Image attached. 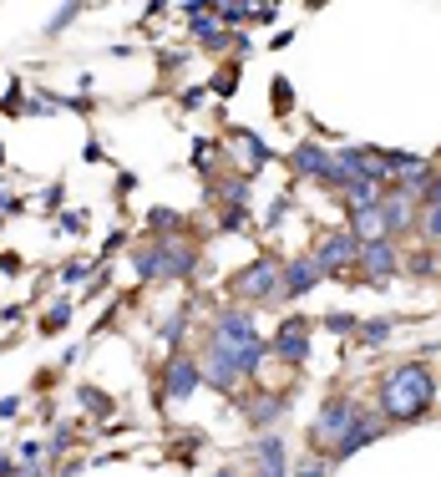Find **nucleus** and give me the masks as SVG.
<instances>
[{
    "instance_id": "obj_1",
    "label": "nucleus",
    "mask_w": 441,
    "mask_h": 477,
    "mask_svg": "<svg viewBox=\"0 0 441 477\" xmlns=\"http://www.w3.org/2000/svg\"><path fill=\"white\" fill-rule=\"evenodd\" d=\"M431 406H437V376H431V366H426L421 356H416V361H401V366H391L380 376L376 412L386 416V422H421Z\"/></svg>"
},
{
    "instance_id": "obj_2",
    "label": "nucleus",
    "mask_w": 441,
    "mask_h": 477,
    "mask_svg": "<svg viewBox=\"0 0 441 477\" xmlns=\"http://www.w3.org/2000/svg\"><path fill=\"white\" fill-rule=\"evenodd\" d=\"M132 264H137L142 285H153V280H193V270H198V249L183 244V238H147V244H137Z\"/></svg>"
},
{
    "instance_id": "obj_3",
    "label": "nucleus",
    "mask_w": 441,
    "mask_h": 477,
    "mask_svg": "<svg viewBox=\"0 0 441 477\" xmlns=\"http://www.w3.org/2000/svg\"><path fill=\"white\" fill-rule=\"evenodd\" d=\"M204 386V371H198V361H193L188 350H173L168 361H162L158 371V391H153V406H168V401H188L193 391Z\"/></svg>"
},
{
    "instance_id": "obj_4",
    "label": "nucleus",
    "mask_w": 441,
    "mask_h": 477,
    "mask_svg": "<svg viewBox=\"0 0 441 477\" xmlns=\"http://www.w3.org/2000/svg\"><path fill=\"white\" fill-rule=\"evenodd\" d=\"M361 416V401L355 397H330L325 406H320V416H315V427H310V447H325V452H335V442L350 431V422Z\"/></svg>"
},
{
    "instance_id": "obj_5",
    "label": "nucleus",
    "mask_w": 441,
    "mask_h": 477,
    "mask_svg": "<svg viewBox=\"0 0 441 477\" xmlns=\"http://www.w3.org/2000/svg\"><path fill=\"white\" fill-rule=\"evenodd\" d=\"M279 270H284V264L274 255H259L254 264H244V270L234 274V285H229V289H234L238 300H249V305L279 300Z\"/></svg>"
},
{
    "instance_id": "obj_6",
    "label": "nucleus",
    "mask_w": 441,
    "mask_h": 477,
    "mask_svg": "<svg viewBox=\"0 0 441 477\" xmlns=\"http://www.w3.org/2000/svg\"><path fill=\"white\" fill-rule=\"evenodd\" d=\"M355 255H361V244L350 229H325L315 244V264L325 270V280H345V270H355Z\"/></svg>"
},
{
    "instance_id": "obj_7",
    "label": "nucleus",
    "mask_w": 441,
    "mask_h": 477,
    "mask_svg": "<svg viewBox=\"0 0 441 477\" xmlns=\"http://www.w3.org/2000/svg\"><path fill=\"white\" fill-rule=\"evenodd\" d=\"M198 371H204V386H213V391H229L234 397V386L244 381L234 366V346L229 340H219V335H208L204 340V361H198Z\"/></svg>"
},
{
    "instance_id": "obj_8",
    "label": "nucleus",
    "mask_w": 441,
    "mask_h": 477,
    "mask_svg": "<svg viewBox=\"0 0 441 477\" xmlns=\"http://www.w3.org/2000/svg\"><path fill=\"white\" fill-rule=\"evenodd\" d=\"M269 356L284 361V366H304L310 361V320L304 315H284L274 340H269Z\"/></svg>"
},
{
    "instance_id": "obj_9",
    "label": "nucleus",
    "mask_w": 441,
    "mask_h": 477,
    "mask_svg": "<svg viewBox=\"0 0 441 477\" xmlns=\"http://www.w3.org/2000/svg\"><path fill=\"white\" fill-rule=\"evenodd\" d=\"M238 412H244V422H249L254 431H274V422H279L289 406H295V391L289 386H279V391H259V397H244L234 401Z\"/></svg>"
},
{
    "instance_id": "obj_10",
    "label": "nucleus",
    "mask_w": 441,
    "mask_h": 477,
    "mask_svg": "<svg viewBox=\"0 0 441 477\" xmlns=\"http://www.w3.org/2000/svg\"><path fill=\"white\" fill-rule=\"evenodd\" d=\"M416 193H401V188H391L386 183V193H380V223H386V238H406V234H416Z\"/></svg>"
},
{
    "instance_id": "obj_11",
    "label": "nucleus",
    "mask_w": 441,
    "mask_h": 477,
    "mask_svg": "<svg viewBox=\"0 0 441 477\" xmlns=\"http://www.w3.org/2000/svg\"><path fill=\"white\" fill-rule=\"evenodd\" d=\"M386 431H391V422H386V416H380V412H365V406H361V416H355V422H350V431H345V437H340V442H335L330 462H345V457H355V452H361V447L380 442V437H386Z\"/></svg>"
},
{
    "instance_id": "obj_12",
    "label": "nucleus",
    "mask_w": 441,
    "mask_h": 477,
    "mask_svg": "<svg viewBox=\"0 0 441 477\" xmlns=\"http://www.w3.org/2000/svg\"><path fill=\"white\" fill-rule=\"evenodd\" d=\"M355 270H370L365 280L386 285V280L401 274V249H395L391 238H370V244H361V255H355Z\"/></svg>"
},
{
    "instance_id": "obj_13",
    "label": "nucleus",
    "mask_w": 441,
    "mask_h": 477,
    "mask_svg": "<svg viewBox=\"0 0 441 477\" xmlns=\"http://www.w3.org/2000/svg\"><path fill=\"white\" fill-rule=\"evenodd\" d=\"M325 280V270L315 264V255H300V259H289L279 270V300H304L310 289Z\"/></svg>"
},
{
    "instance_id": "obj_14",
    "label": "nucleus",
    "mask_w": 441,
    "mask_h": 477,
    "mask_svg": "<svg viewBox=\"0 0 441 477\" xmlns=\"http://www.w3.org/2000/svg\"><path fill=\"white\" fill-rule=\"evenodd\" d=\"M284 163H289V173H300V178H315V183H325V173H330V147L315 143V138H304V143H295L289 153H284Z\"/></svg>"
},
{
    "instance_id": "obj_15",
    "label": "nucleus",
    "mask_w": 441,
    "mask_h": 477,
    "mask_svg": "<svg viewBox=\"0 0 441 477\" xmlns=\"http://www.w3.org/2000/svg\"><path fill=\"white\" fill-rule=\"evenodd\" d=\"M249 193H254V178L244 173V168H234V173H223L208 183V204L219 208H249Z\"/></svg>"
},
{
    "instance_id": "obj_16",
    "label": "nucleus",
    "mask_w": 441,
    "mask_h": 477,
    "mask_svg": "<svg viewBox=\"0 0 441 477\" xmlns=\"http://www.w3.org/2000/svg\"><path fill=\"white\" fill-rule=\"evenodd\" d=\"M249 457H254V477H289L284 473V437L279 431H259Z\"/></svg>"
},
{
    "instance_id": "obj_17",
    "label": "nucleus",
    "mask_w": 441,
    "mask_h": 477,
    "mask_svg": "<svg viewBox=\"0 0 441 477\" xmlns=\"http://www.w3.org/2000/svg\"><path fill=\"white\" fill-rule=\"evenodd\" d=\"M208 335H219V340H229V346H238V340H249L254 331V310H238V305H223V310H213V325H208Z\"/></svg>"
},
{
    "instance_id": "obj_18",
    "label": "nucleus",
    "mask_w": 441,
    "mask_h": 477,
    "mask_svg": "<svg viewBox=\"0 0 441 477\" xmlns=\"http://www.w3.org/2000/svg\"><path fill=\"white\" fill-rule=\"evenodd\" d=\"M350 219L345 229L355 234V244H370V238H386V223H380V208H345Z\"/></svg>"
},
{
    "instance_id": "obj_19",
    "label": "nucleus",
    "mask_w": 441,
    "mask_h": 477,
    "mask_svg": "<svg viewBox=\"0 0 441 477\" xmlns=\"http://www.w3.org/2000/svg\"><path fill=\"white\" fill-rule=\"evenodd\" d=\"M234 143L244 147V158H249V168H244V173H259V168H264V163H274V153H269L264 147V138H259V132H234Z\"/></svg>"
},
{
    "instance_id": "obj_20",
    "label": "nucleus",
    "mask_w": 441,
    "mask_h": 477,
    "mask_svg": "<svg viewBox=\"0 0 441 477\" xmlns=\"http://www.w3.org/2000/svg\"><path fill=\"white\" fill-rule=\"evenodd\" d=\"M183 213H178V208H153V213H147V234L153 238H178L183 234Z\"/></svg>"
},
{
    "instance_id": "obj_21",
    "label": "nucleus",
    "mask_w": 441,
    "mask_h": 477,
    "mask_svg": "<svg viewBox=\"0 0 441 477\" xmlns=\"http://www.w3.org/2000/svg\"><path fill=\"white\" fill-rule=\"evenodd\" d=\"M355 335H361V350H380V346H386V340L395 335V320H391V315L361 320V331H355Z\"/></svg>"
},
{
    "instance_id": "obj_22",
    "label": "nucleus",
    "mask_w": 441,
    "mask_h": 477,
    "mask_svg": "<svg viewBox=\"0 0 441 477\" xmlns=\"http://www.w3.org/2000/svg\"><path fill=\"white\" fill-rule=\"evenodd\" d=\"M406 270L416 274V280H437V274H441V255L431 249V244H421V249H411Z\"/></svg>"
},
{
    "instance_id": "obj_23",
    "label": "nucleus",
    "mask_w": 441,
    "mask_h": 477,
    "mask_svg": "<svg viewBox=\"0 0 441 477\" xmlns=\"http://www.w3.org/2000/svg\"><path fill=\"white\" fill-rule=\"evenodd\" d=\"M193 310H198V305H178L173 315L162 320V325H158V335H162V346H178V340H183V331H188V320H193Z\"/></svg>"
},
{
    "instance_id": "obj_24",
    "label": "nucleus",
    "mask_w": 441,
    "mask_h": 477,
    "mask_svg": "<svg viewBox=\"0 0 441 477\" xmlns=\"http://www.w3.org/2000/svg\"><path fill=\"white\" fill-rule=\"evenodd\" d=\"M219 138H198V143H193V153H188V163L193 168H198V173H213V168H219Z\"/></svg>"
},
{
    "instance_id": "obj_25",
    "label": "nucleus",
    "mask_w": 441,
    "mask_h": 477,
    "mask_svg": "<svg viewBox=\"0 0 441 477\" xmlns=\"http://www.w3.org/2000/svg\"><path fill=\"white\" fill-rule=\"evenodd\" d=\"M77 401H81V412H92V416H112V412H117V401H112L102 386H81Z\"/></svg>"
},
{
    "instance_id": "obj_26",
    "label": "nucleus",
    "mask_w": 441,
    "mask_h": 477,
    "mask_svg": "<svg viewBox=\"0 0 441 477\" xmlns=\"http://www.w3.org/2000/svg\"><path fill=\"white\" fill-rule=\"evenodd\" d=\"M259 223L249 219V208H219V234H254Z\"/></svg>"
},
{
    "instance_id": "obj_27",
    "label": "nucleus",
    "mask_w": 441,
    "mask_h": 477,
    "mask_svg": "<svg viewBox=\"0 0 441 477\" xmlns=\"http://www.w3.org/2000/svg\"><path fill=\"white\" fill-rule=\"evenodd\" d=\"M380 193L386 188H376V183H350L340 198H345V208H380Z\"/></svg>"
},
{
    "instance_id": "obj_28",
    "label": "nucleus",
    "mask_w": 441,
    "mask_h": 477,
    "mask_svg": "<svg viewBox=\"0 0 441 477\" xmlns=\"http://www.w3.org/2000/svg\"><path fill=\"white\" fill-rule=\"evenodd\" d=\"M416 234H421L431 249H441V208H421V213H416Z\"/></svg>"
},
{
    "instance_id": "obj_29",
    "label": "nucleus",
    "mask_w": 441,
    "mask_h": 477,
    "mask_svg": "<svg viewBox=\"0 0 441 477\" xmlns=\"http://www.w3.org/2000/svg\"><path fill=\"white\" fill-rule=\"evenodd\" d=\"M269 96H274V117H289V112H295V87L284 77L269 81Z\"/></svg>"
},
{
    "instance_id": "obj_30",
    "label": "nucleus",
    "mask_w": 441,
    "mask_h": 477,
    "mask_svg": "<svg viewBox=\"0 0 441 477\" xmlns=\"http://www.w3.org/2000/svg\"><path fill=\"white\" fill-rule=\"evenodd\" d=\"M66 325H71V300H56L51 315L41 320V335H56V331H66Z\"/></svg>"
},
{
    "instance_id": "obj_31",
    "label": "nucleus",
    "mask_w": 441,
    "mask_h": 477,
    "mask_svg": "<svg viewBox=\"0 0 441 477\" xmlns=\"http://www.w3.org/2000/svg\"><path fill=\"white\" fill-rule=\"evenodd\" d=\"M56 280H62V285H81V289H87L92 264H87V259H71V264H62V274H56Z\"/></svg>"
},
{
    "instance_id": "obj_32",
    "label": "nucleus",
    "mask_w": 441,
    "mask_h": 477,
    "mask_svg": "<svg viewBox=\"0 0 441 477\" xmlns=\"http://www.w3.org/2000/svg\"><path fill=\"white\" fill-rule=\"evenodd\" d=\"M416 208H441V173H431L421 188H416Z\"/></svg>"
},
{
    "instance_id": "obj_33",
    "label": "nucleus",
    "mask_w": 441,
    "mask_h": 477,
    "mask_svg": "<svg viewBox=\"0 0 441 477\" xmlns=\"http://www.w3.org/2000/svg\"><path fill=\"white\" fill-rule=\"evenodd\" d=\"M325 331L330 335H355L361 331V320L350 315V310H335V315H325Z\"/></svg>"
},
{
    "instance_id": "obj_34",
    "label": "nucleus",
    "mask_w": 441,
    "mask_h": 477,
    "mask_svg": "<svg viewBox=\"0 0 441 477\" xmlns=\"http://www.w3.org/2000/svg\"><path fill=\"white\" fill-rule=\"evenodd\" d=\"M71 442H77V427H71V422H62V427H56V437L46 442V457H62Z\"/></svg>"
},
{
    "instance_id": "obj_35",
    "label": "nucleus",
    "mask_w": 441,
    "mask_h": 477,
    "mask_svg": "<svg viewBox=\"0 0 441 477\" xmlns=\"http://www.w3.org/2000/svg\"><path fill=\"white\" fill-rule=\"evenodd\" d=\"M81 16V0H71V5H62V11H56V16H51V26H46V36H62L66 26H71V21Z\"/></svg>"
},
{
    "instance_id": "obj_36",
    "label": "nucleus",
    "mask_w": 441,
    "mask_h": 477,
    "mask_svg": "<svg viewBox=\"0 0 441 477\" xmlns=\"http://www.w3.org/2000/svg\"><path fill=\"white\" fill-rule=\"evenodd\" d=\"M330 473H335V462H330V457H325V462H320V457H304L289 477H330Z\"/></svg>"
},
{
    "instance_id": "obj_37",
    "label": "nucleus",
    "mask_w": 441,
    "mask_h": 477,
    "mask_svg": "<svg viewBox=\"0 0 441 477\" xmlns=\"http://www.w3.org/2000/svg\"><path fill=\"white\" fill-rule=\"evenodd\" d=\"M56 223H62V234H87V223L92 219H87V208H81V213L77 208H66V213H56Z\"/></svg>"
},
{
    "instance_id": "obj_38",
    "label": "nucleus",
    "mask_w": 441,
    "mask_h": 477,
    "mask_svg": "<svg viewBox=\"0 0 441 477\" xmlns=\"http://www.w3.org/2000/svg\"><path fill=\"white\" fill-rule=\"evenodd\" d=\"M66 204V183H46V193H41V213H62Z\"/></svg>"
},
{
    "instance_id": "obj_39",
    "label": "nucleus",
    "mask_w": 441,
    "mask_h": 477,
    "mask_svg": "<svg viewBox=\"0 0 441 477\" xmlns=\"http://www.w3.org/2000/svg\"><path fill=\"white\" fill-rule=\"evenodd\" d=\"M249 16H254V5H213V21H229V26H238Z\"/></svg>"
},
{
    "instance_id": "obj_40",
    "label": "nucleus",
    "mask_w": 441,
    "mask_h": 477,
    "mask_svg": "<svg viewBox=\"0 0 441 477\" xmlns=\"http://www.w3.org/2000/svg\"><path fill=\"white\" fill-rule=\"evenodd\" d=\"M208 87H213L219 96H234V87H238V66H223V71H219L213 81H208Z\"/></svg>"
},
{
    "instance_id": "obj_41",
    "label": "nucleus",
    "mask_w": 441,
    "mask_h": 477,
    "mask_svg": "<svg viewBox=\"0 0 441 477\" xmlns=\"http://www.w3.org/2000/svg\"><path fill=\"white\" fill-rule=\"evenodd\" d=\"M289 204H295V198H289V188H284V193H279V198H274V208H269V219H264V223H259V229H274V223H279V219H284V213H289Z\"/></svg>"
},
{
    "instance_id": "obj_42",
    "label": "nucleus",
    "mask_w": 441,
    "mask_h": 477,
    "mask_svg": "<svg viewBox=\"0 0 441 477\" xmlns=\"http://www.w3.org/2000/svg\"><path fill=\"white\" fill-rule=\"evenodd\" d=\"M21 102H26V87H21V81H11V87H5V102H0V112H21Z\"/></svg>"
},
{
    "instance_id": "obj_43",
    "label": "nucleus",
    "mask_w": 441,
    "mask_h": 477,
    "mask_svg": "<svg viewBox=\"0 0 441 477\" xmlns=\"http://www.w3.org/2000/svg\"><path fill=\"white\" fill-rule=\"evenodd\" d=\"M208 96V87H183V96H178V102H183V112H198V102H204Z\"/></svg>"
},
{
    "instance_id": "obj_44",
    "label": "nucleus",
    "mask_w": 441,
    "mask_h": 477,
    "mask_svg": "<svg viewBox=\"0 0 441 477\" xmlns=\"http://www.w3.org/2000/svg\"><path fill=\"white\" fill-rule=\"evenodd\" d=\"M21 198H11V188H5V183H0V219H5V213H21Z\"/></svg>"
},
{
    "instance_id": "obj_45",
    "label": "nucleus",
    "mask_w": 441,
    "mask_h": 477,
    "mask_svg": "<svg viewBox=\"0 0 441 477\" xmlns=\"http://www.w3.org/2000/svg\"><path fill=\"white\" fill-rule=\"evenodd\" d=\"M162 77H178V66H183V51H168V56H158Z\"/></svg>"
},
{
    "instance_id": "obj_46",
    "label": "nucleus",
    "mask_w": 441,
    "mask_h": 477,
    "mask_svg": "<svg viewBox=\"0 0 441 477\" xmlns=\"http://www.w3.org/2000/svg\"><path fill=\"white\" fill-rule=\"evenodd\" d=\"M122 244H127V234H122V229H117V234H107V238H102V259H107V255H117Z\"/></svg>"
},
{
    "instance_id": "obj_47",
    "label": "nucleus",
    "mask_w": 441,
    "mask_h": 477,
    "mask_svg": "<svg viewBox=\"0 0 441 477\" xmlns=\"http://www.w3.org/2000/svg\"><path fill=\"white\" fill-rule=\"evenodd\" d=\"M132 188H137V173H117V198H127Z\"/></svg>"
},
{
    "instance_id": "obj_48",
    "label": "nucleus",
    "mask_w": 441,
    "mask_h": 477,
    "mask_svg": "<svg viewBox=\"0 0 441 477\" xmlns=\"http://www.w3.org/2000/svg\"><path fill=\"white\" fill-rule=\"evenodd\" d=\"M234 51H238V56H254V41L244 31H234Z\"/></svg>"
},
{
    "instance_id": "obj_49",
    "label": "nucleus",
    "mask_w": 441,
    "mask_h": 477,
    "mask_svg": "<svg viewBox=\"0 0 441 477\" xmlns=\"http://www.w3.org/2000/svg\"><path fill=\"white\" fill-rule=\"evenodd\" d=\"M0 270H5V274H21V259H16V255H0Z\"/></svg>"
},
{
    "instance_id": "obj_50",
    "label": "nucleus",
    "mask_w": 441,
    "mask_h": 477,
    "mask_svg": "<svg viewBox=\"0 0 441 477\" xmlns=\"http://www.w3.org/2000/svg\"><path fill=\"white\" fill-rule=\"evenodd\" d=\"M21 412V401L16 397H5V401H0V416H16Z\"/></svg>"
},
{
    "instance_id": "obj_51",
    "label": "nucleus",
    "mask_w": 441,
    "mask_h": 477,
    "mask_svg": "<svg viewBox=\"0 0 441 477\" xmlns=\"http://www.w3.org/2000/svg\"><path fill=\"white\" fill-rule=\"evenodd\" d=\"M213 477H238V473H234V467H219V473H213Z\"/></svg>"
},
{
    "instance_id": "obj_52",
    "label": "nucleus",
    "mask_w": 441,
    "mask_h": 477,
    "mask_svg": "<svg viewBox=\"0 0 441 477\" xmlns=\"http://www.w3.org/2000/svg\"><path fill=\"white\" fill-rule=\"evenodd\" d=\"M0 168H5V147H0Z\"/></svg>"
}]
</instances>
